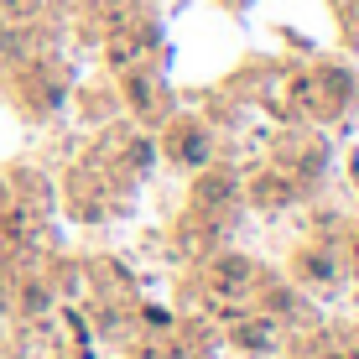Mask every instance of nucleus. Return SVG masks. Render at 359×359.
Listing matches in <instances>:
<instances>
[{"instance_id":"nucleus-1","label":"nucleus","mask_w":359,"mask_h":359,"mask_svg":"<svg viewBox=\"0 0 359 359\" xmlns=\"http://www.w3.org/2000/svg\"><path fill=\"white\" fill-rule=\"evenodd\" d=\"M240 344H250V349H266V344H271V328H266V323H250V328H240Z\"/></svg>"}]
</instances>
